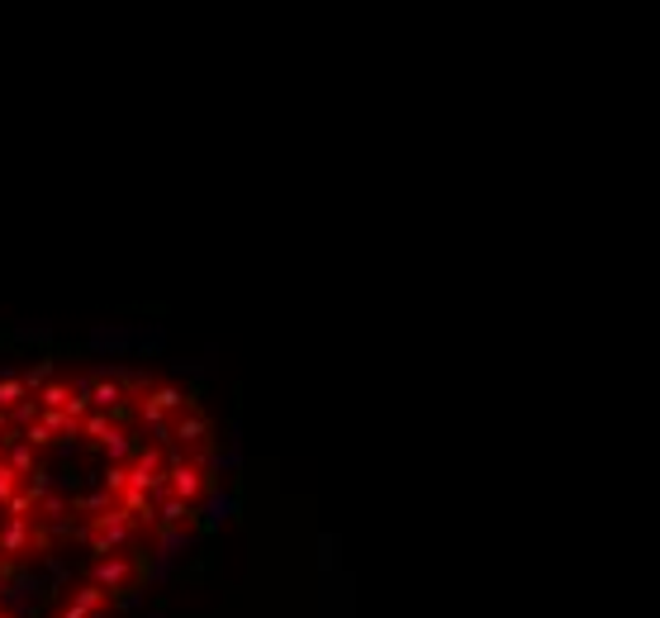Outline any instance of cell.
Segmentation results:
<instances>
[{
    "label": "cell",
    "mask_w": 660,
    "mask_h": 618,
    "mask_svg": "<svg viewBox=\"0 0 660 618\" xmlns=\"http://www.w3.org/2000/svg\"><path fill=\"white\" fill-rule=\"evenodd\" d=\"M91 557H133L139 552V524L123 510H109L100 518H91Z\"/></svg>",
    "instance_id": "6da1fadb"
},
{
    "label": "cell",
    "mask_w": 660,
    "mask_h": 618,
    "mask_svg": "<svg viewBox=\"0 0 660 618\" xmlns=\"http://www.w3.org/2000/svg\"><path fill=\"white\" fill-rule=\"evenodd\" d=\"M86 585L105 590V595L115 599L119 590L139 585V566H133V557H91L86 561Z\"/></svg>",
    "instance_id": "7a4b0ae2"
},
{
    "label": "cell",
    "mask_w": 660,
    "mask_h": 618,
    "mask_svg": "<svg viewBox=\"0 0 660 618\" xmlns=\"http://www.w3.org/2000/svg\"><path fill=\"white\" fill-rule=\"evenodd\" d=\"M238 514H243L238 494L224 490V486H204L200 504H195V528L200 533H214L219 524H228V518H238Z\"/></svg>",
    "instance_id": "3957f363"
},
{
    "label": "cell",
    "mask_w": 660,
    "mask_h": 618,
    "mask_svg": "<svg viewBox=\"0 0 660 618\" xmlns=\"http://www.w3.org/2000/svg\"><path fill=\"white\" fill-rule=\"evenodd\" d=\"M167 494H171V500H181V504H200V494H204V471H200L195 461L171 466V471H167Z\"/></svg>",
    "instance_id": "277c9868"
},
{
    "label": "cell",
    "mask_w": 660,
    "mask_h": 618,
    "mask_svg": "<svg viewBox=\"0 0 660 618\" xmlns=\"http://www.w3.org/2000/svg\"><path fill=\"white\" fill-rule=\"evenodd\" d=\"M139 443L143 437H133L129 429H123V423H109V433L100 437V457H105V466H129L133 461V452H139Z\"/></svg>",
    "instance_id": "5b68a950"
},
{
    "label": "cell",
    "mask_w": 660,
    "mask_h": 618,
    "mask_svg": "<svg viewBox=\"0 0 660 618\" xmlns=\"http://www.w3.org/2000/svg\"><path fill=\"white\" fill-rule=\"evenodd\" d=\"M171 443L176 447H204V443H210V419H204L200 414V409H186V414H176L171 419Z\"/></svg>",
    "instance_id": "8992f818"
},
{
    "label": "cell",
    "mask_w": 660,
    "mask_h": 618,
    "mask_svg": "<svg viewBox=\"0 0 660 618\" xmlns=\"http://www.w3.org/2000/svg\"><path fill=\"white\" fill-rule=\"evenodd\" d=\"M147 400H153L162 414H186V409L200 405V390H186V386H147Z\"/></svg>",
    "instance_id": "52a82bcc"
},
{
    "label": "cell",
    "mask_w": 660,
    "mask_h": 618,
    "mask_svg": "<svg viewBox=\"0 0 660 618\" xmlns=\"http://www.w3.org/2000/svg\"><path fill=\"white\" fill-rule=\"evenodd\" d=\"M72 518L76 514H86V518H100V514H109V510H119V500L109 490H81V494H72Z\"/></svg>",
    "instance_id": "ba28073f"
},
{
    "label": "cell",
    "mask_w": 660,
    "mask_h": 618,
    "mask_svg": "<svg viewBox=\"0 0 660 618\" xmlns=\"http://www.w3.org/2000/svg\"><path fill=\"white\" fill-rule=\"evenodd\" d=\"M0 461H5L10 471L20 476V486H24V476H34V466H38V452L24 443V437H15L10 447H0Z\"/></svg>",
    "instance_id": "9c48e42d"
},
{
    "label": "cell",
    "mask_w": 660,
    "mask_h": 618,
    "mask_svg": "<svg viewBox=\"0 0 660 618\" xmlns=\"http://www.w3.org/2000/svg\"><path fill=\"white\" fill-rule=\"evenodd\" d=\"M72 609H81L86 618H109V595H105V590H95V585L81 581V585L72 590Z\"/></svg>",
    "instance_id": "30bf717a"
},
{
    "label": "cell",
    "mask_w": 660,
    "mask_h": 618,
    "mask_svg": "<svg viewBox=\"0 0 660 618\" xmlns=\"http://www.w3.org/2000/svg\"><path fill=\"white\" fill-rule=\"evenodd\" d=\"M52 371H58V357H38V362H29L20 371V386H24V395H38L52 381Z\"/></svg>",
    "instance_id": "8fae6325"
},
{
    "label": "cell",
    "mask_w": 660,
    "mask_h": 618,
    "mask_svg": "<svg viewBox=\"0 0 660 618\" xmlns=\"http://www.w3.org/2000/svg\"><path fill=\"white\" fill-rule=\"evenodd\" d=\"M52 480H58V471L38 461V466H34V476H24V486H20V490H24V494H29V500L38 504L44 494H52Z\"/></svg>",
    "instance_id": "7c38bea8"
},
{
    "label": "cell",
    "mask_w": 660,
    "mask_h": 618,
    "mask_svg": "<svg viewBox=\"0 0 660 618\" xmlns=\"http://www.w3.org/2000/svg\"><path fill=\"white\" fill-rule=\"evenodd\" d=\"M34 400H38V409H62L67 400H72V386H67V381H58V376H52L48 386H44V390L34 395Z\"/></svg>",
    "instance_id": "4fadbf2b"
},
{
    "label": "cell",
    "mask_w": 660,
    "mask_h": 618,
    "mask_svg": "<svg viewBox=\"0 0 660 618\" xmlns=\"http://www.w3.org/2000/svg\"><path fill=\"white\" fill-rule=\"evenodd\" d=\"M100 490H109L119 500V494L129 490V466H100Z\"/></svg>",
    "instance_id": "5bb4252c"
},
{
    "label": "cell",
    "mask_w": 660,
    "mask_h": 618,
    "mask_svg": "<svg viewBox=\"0 0 660 618\" xmlns=\"http://www.w3.org/2000/svg\"><path fill=\"white\" fill-rule=\"evenodd\" d=\"M20 400H29V395H24V386H20V376H0V409H15Z\"/></svg>",
    "instance_id": "9a60e30c"
},
{
    "label": "cell",
    "mask_w": 660,
    "mask_h": 618,
    "mask_svg": "<svg viewBox=\"0 0 660 618\" xmlns=\"http://www.w3.org/2000/svg\"><path fill=\"white\" fill-rule=\"evenodd\" d=\"M109 423H115L109 414H95V409H91V414L81 419V437H91V443H100V437L109 433Z\"/></svg>",
    "instance_id": "2e32d148"
},
{
    "label": "cell",
    "mask_w": 660,
    "mask_h": 618,
    "mask_svg": "<svg viewBox=\"0 0 660 618\" xmlns=\"http://www.w3.org/2000/svg\"><path fill=\"white\" fill-rule=\"evenodd\" d=\"M20 437H24V443H29V447H34V452H48V447H52V443H58V437H52V433H48V429H44V423H29V429H24V433H20Z\"/></svg>",
    "instance_id": "e0dca14e"
},
{
    "label": "cell",
    "mask_w": 660,
    "mask_h": 618,
    "mask_svg": "<svg viewBox=\"0 0 660 618\" xmlns=\"http://www.w3.org/2000/svg\"><path fill=\"white\" fill-rule=\"evenodd\" d=\"M10 494H20V476L10 471L5 461H0V510H5V500H10Z\"/></svg>",
    "instance_id": "ac0fdd59"
},
{
    "label": "cell",
    "mask_w": 660,
    "mask_h": 618,
    "mask_svg": "<svg viewBox=\"0 0 660 618\" xmlns=\"http://www.w3.org/2000/svg\"><path fill=\"white\" fill-rule=\"evenodd\" d=\"M62 414H67V419H72V423H81V419H86V414H91V395H72V400H67V405H62Z\"/></svg>",
    "instance_id": "d6986e66"
},
{
    "label": "cell",
    "mask_w": 660,
    "mask_h": 618,
    "mask_svg": "<svg viewBox=\"0 0 660 618\" xmlns=\"http://www.w3.org/2000/svg\"><path fill=\"white\" fill-rule=\"evenodd\" d=\"M58 618H86V614H81V609H72V604H67V609H62Z\"/></svg>",
    "instance_id": "ffe728a7"
},
{
    "label": "cell",
    "mask_w": 660,
    "mask_h": 618,
    "mask_svg": "<svg viewBox=\"0 0 660 618\" xmlns=\"http://www.w3.org/2000/svg\"><path fill=\"white\" fill-rule=\"evenodd\" d=\"M5 433H10V414L0 409V437H5Z\"/></svg>",
    "instance_id": "44dd1931"
},
{
    "label": "cell",
    "mask_w": 660,
    "mask_h": 618,
    "mask_svg": "<svg viewBox=\"0 0 660 618\" xmlns=\"http://www.w3.org/2000/svg\"><path fill=\"white\" fill-rule=\"evenodd\" d=\"M0 618H15V614H0Z\"/></svg>",
    "instance_id": "7402d4cb"
},
{
    "label": "cell",
    "mask_w": 660,
    "mask_h": 618,
    "mask_svg": "<svg viewBox=\"0 0 660 618\" xmlns=\"http://www.w3.org/2000/svg\"><path fill=\"white\" fill-rule=\"evenodd\" d=\"M0 566H5V561H0Z\"/></svg>",
    "instance_id": "603a6c76"
}]
</instances>
